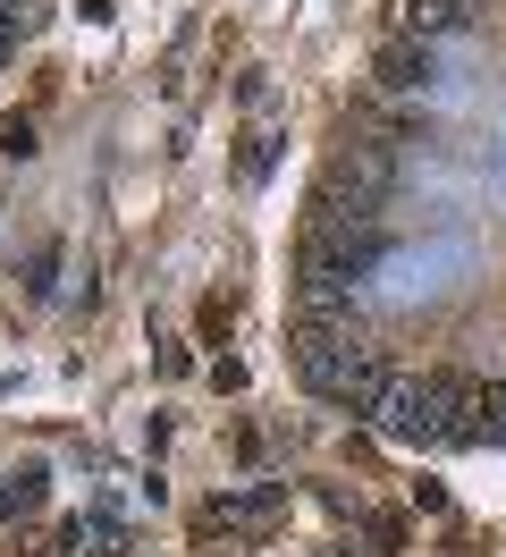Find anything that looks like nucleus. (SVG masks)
<instances>
[{"label": "nucleus", "mask_w": 506, "mask_h": 557, "mask_svg": "<svg viewBox=\"0 0 506 557\" xmlns=\"http://www.w3.org/2000/svg\"><path fill=\"white\" fill-rule=\"evenodd\" d=\"M388 186H397V161L380 152V144H355V152H337L321 186H312V220H330V228H371L380 203H388Z\"/></svg>", "instance_id": "3"}, {"label": "nucleus", "mask_w": 506, "mask_h": 557, "mask_svg": "<svg viewBox=\"0 0 506 557\" xmlns=\"http://www.w3.org/2000/svg\"><path fill=\"white\" fill-rule=\"evenodd\" d=\"M67 541H76V549H85V557H119V532H110V523H76Z\"/></svg>", "instance_id": "8"}, {"label": "nucleus", "mask_w": 506, "mask_h": 557, "mask_svg": "<svg viewBox=\"0 0 506 557\" xmlns=\"http://www.w3.org/2000/svg\"><path fill=\"white\" fill-rule=\"evenodd\" d=\"M371 76L388 85V94H422L439 76V42H414V35H388L380 42V60H371Z\"/></svg>", "instance_id": "5"}, {"label": "nucleus", "mask_w": 506, "mask_h": 557, "mask_svg": "<svg viewBox=\"0 0 506 557\" xmlns=\"http://www.w3.org/2000/svg\"><path fill=\"white\" fill-rule=\"evenodd\" d=\"M0 152H9V161H26V152H34V127H26V119H17V127H0Z\"/></svg>", "instance_id": "9"}, {"label": "nucleus", "mask_w": 506, "mask_h": 557, "mask_svg": "<svg viewBox=\"0 0 506 557\" xmlns=\"http://www.w3.org/2000/svg\"><path fill=\"white\" fill-rule=\"evenodd\" d=\"M490 414V397L472 381H456V372H422V381H397L380 406H371V422L397 440V448H465V440H481V422Z\"/></svg>", "instance_id": "1"}, {"label": "nucleus", "mask_w": 506, "mask_h": 557, "mask_svg": "<svg viewBox=\"0 0 506 557\" xmlns=\"http://www.w3.org/2000/svg\"><path fill=\"white\" fill-rule=\"evenodd\" d=\"M481 0H388V35H414V42H447L472 26Z\"/></svg>", "instance_id": "4"}, {"label": "nucleus", "mask_w": 506, "mask_h": 557, "mask_svg": "<svg viewBox=\"0 0 506 557\" xmlns=\"http://www.w3.org/2000/svg\"><path fill=\"white\" fill-rule=\"evenodd\" d=\"M287 355H296V372H304V388H312V397H337V406H355V414H371V406L397 388L388 355L363 347L346 321H296Z\"/></svg>", "instance_id": "2"}, {"label": "nucleus", "mask_w": 506, "mask_h": 557, "mask_svg": "<svg viewBox=\"0 0 506 557\" xmlns=\"http://www.w3.org/2000/svg\"><path fill=\"white\" fill-rule=\"evenodd\" d=\"M490 431H498V440H506V388H498V397H490Z\"/></svg>", "instance_id": "10"}, {"label": "nucleus", "mask_w": 506, "mask_h": 557, "mask_svg": "<svg viewBox=\"0 0 506 557\" xmlns=\"http://www.w3.org/2000/svg\"><path fill=\"white\" fill-rule=\"evenodd\" d=\"M279 498H287V490H236V498H220L211 516L220 523H262V516H279Z\"/></svg>", "instance_id": "6"}, {"label": "nucleus", "mask_w": 506, "mask_h": 557, "mask_svg": "<svg viewBox=\"0 0 506 557\" xmlns=\"http://www.w3.org/2000/svg\"><path fill=\"white\" fill-rule=\"evenodd\" d=\"M0 507H9V516H34V507H42V473H9V482H0Z\"/></svg>", "instance_id": "7"}]
</instances>
